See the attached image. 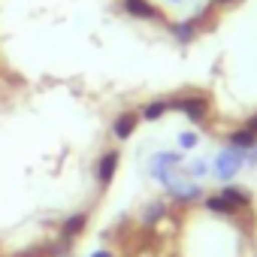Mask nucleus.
I'll return each mask as SVG.
<instances>
[{
    "label": "nucleus",
    "instance_id": "obj_3",
    "mask_svg": "<svg viewBox=\"0 0 257 257\" xmlns=\"http://www.w3.org/2000/svg\"><path fill=\"white\" fill-rule=\"evenodd\" d=\"M173 34H176L182 43H191V37H194V34H191V28H185V25H173Z\"/></svg>",
    "mask_w": 257,
    "mask_h": 257
},
{
    "label": "nucleus",
    "instance_id": "obj_2",
    "mask_svg": "<svg viewBox=\"0 0 257 257\" xmlns=\"http://www.w3.org/2000/svg\"><path fill=\"white\" fill-rule=\"evenodd\" d=\"M124 10L131 13V16H137V19H158L155 7L146 4V0H124Z\"/></svg>",
    "mask_w": 257,
    "mask_h": 257
},
{
    "label": "nucleus",
    "instance_id": "obj_1",
    "mask_svg": "<svg viewBox=\"0 0 257 257\" xmlns=\"http://www.w3.org/2000/svg\"><path fill=\"white\" fill-rule=\"evenodd\" d=\"M115 218L94 257H257V203L245 188L167 182Z\"/></svg>",
    "mask_w": 257,
    "mask_h": 257
}]
</instances>
